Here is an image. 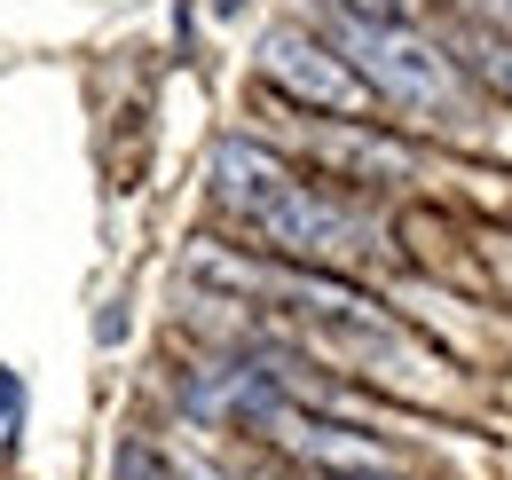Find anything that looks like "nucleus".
Masks as SVG:
<instances>
[{
  "label": "nucleus",
  "instance_id": "nucleus-1",
  "mask_svg": "<svg viewBox=\"0 0 512 480\" xmlns=\"http://www.w3.org/2000/svg\"><path fill=\"white\" fill-rule=\"evenodd\" d=\"M213 205H221L229 221H245L260 244H276V252H292L300 268H316V276L371 268L386 252L379 229H371L355 205L308 189V181L292 174L276 150H260V142H221V158H213Z\"/></svg>",
  "mask_w": 512,
  "mask_h": 480
},
{
  "label": "nucleus",
  "instance_id": "nucleus-2",
  "mask_svg": "<svg viewBox=\"0 0 512 480\" xmlns=\"http://www.w3.org/2000/svg\"><path fill=\"white\" fill-rule=\"evenodd\" d=\"M339 16V8H331ZM339 63L386 95L402 111H449L457 103V71H449L442 48H426L410 24H363V16H339Z\"/></svg>",
  "mask_w": 512,
  "mask_h": 480
},
{
  "label": "nucleus",
  "instance_id": "nucleus-3",
  "mask_svg": "<svg viewBox=\"0 0 512 480\" xmlns=\"http://www.w3.org/2000/svg\"><path fill=\"white\" fill-rule=\"evenodd\" d=\"M260 71H268V87H284L308 111H347V119L371 111V87L339 63V48H323L316 32H300V24H276L260 40Z\"/></svg>",
  "mask_w": 512,
  "mask_h": 480
},
{
  "label": "nucleus",
  "instance_id": "nucleus-4",
  "mask_svg": "<svg viewBox=\"0 0 512 480\" xmlns=\"http://www.w3.org/2000/svg\"><path fill=\"white\" fill-rule=\"evenodd\" d=\"M316 150L331 158V166H347V174H379V181H410L418 166H410V150H394V142H379V134H363V126H323Z\"/></svg>",
  "mask_w": 512,
  "mask_h": 480
},
{
  "label": "nucleus",
  "instance_id": "nucleus-5",
  "mask_svg": "<svg viewBox=\"0 0 512 480\" xmlns=\"http://www.w3.org/2000/svg\"><path fill=\"white\" fill-rule=\"evenodd\" d=\"M465 63H473L497 95H512V40H473V48H465Z\"/></svg>",
  "mask_w": 512,
  "mask_h": 480
},
{
  "label": "nucleus",
  "instance_id": "nucleus-6",
  "mask_svg": "<svg viewBox=\"0 0 512 480\" xmlns=\"http://www.w3.org/2000/svg\"><path fill=\"white\" fill-rule=\"evenodd\" d=\"M111 480H174V465H166L150 441H127V449H119V473H111Z\"/></svg>",
  "mask_w": 512,
  "mask_h": 480
},
{
  "label": "nucleus",
  "instance_id": "nucleus-7",
  "mask_svg": "<svg viewBox=\"0 0 512 480\" xmlns=\"http://www.w3.org/2000/svg\"><path fill=\"white\" fill-rule=\"evenodd\" d=\"M339 16H363V24H410L418 0H331Z\"/></svg>",
  "mask_w": 512,
  "mask_h": 480
},
{
  "label": "nucleus",
  "instance_id": "nucleus-8",
  "mask_svg": "<svg viewBox=\"0 0 512 480\" xmlns=\"http://www.w3.org/2000/svg\"><path fill=\"white\" fill-rule=\"evenodd\" d=\"M174 465V480H237V473H221L213 457H197V449H182V457H166Z\"/></svg>",
  "mask_w": 512,
  "mask_h": 480
},
{
  "label": "nucleus",
  "instance_id": "nucleus-9",
  "mask_svg": "<svg viewBox=\"0 0 512 480\" xmlns=\"http://www.w3.org/2000/svg\"><path fill=\"white\" fill-rule=\"evenodd\" d=\"M323 480H410V473H394V465H339V473H323Z\"/></svg>",
  "mask_w": 512,
  "mask_h": 480
},
{
  "label": "nucleus",
  "instance_id": "nucleus-10",
  "mask_svg": "<svg viewBox=\"0 0 512 480\" xmlns=\"http://www.w3.org/2000/svg\"><path fill=\"white\" fill-rule=\"evenodd\" d=\"M8 433H16V378L0 370V441H8Z\"/></svg>",
  "mask_w": 512,
  "mask_h": 480
},
{
  "label": "nucleus",
  "instance_id": "nucleus-11",
  "mask_svg": "<svg viewBox=\"0 0 512 480\" xmlns=\"http://www.w3.org/2000/svg\"><path fill=\"white\" fill-rule=\"evenodd\" d=\"M473 8H481L489 24H505V32H512V0H473Z\"/></svg>",
  "mask_w": 512,
  "mask_h": 480
},
{
  "label": "nucleus",
  "instance_id": "nucleus-12",
  "mask_svg": "<svg viewBox=\"0 0 512 480\" xmlns=\"http://www.w3.org/2000/svg\"><path fill=\"white\" fill-rule=\"evenodd\" d=\"M205 8H213V16H221V24H229V16H245V8H253V0H205Z\"/></svg>",
  "mask_w": 512,
  "mask_h": 480
}]
</instances>
